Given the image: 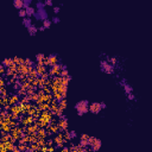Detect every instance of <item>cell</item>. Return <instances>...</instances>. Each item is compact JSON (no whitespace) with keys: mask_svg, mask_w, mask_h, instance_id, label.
<instances>
[{"mask_svg":"<svg viewBox=\"0 0 152 152\" xmlns=\"http://www.w3.org/2000/svg\"><path fill=\"white\" fill-rule=\"evenodd\" d=\"M89 105H90V102L88 100H80V101H77L76 105H75V107H74L76 113H77V115L79 116H83L84 114H87L89 112Z\"/></svg>","mask_w":152,"mask_h":152,"instance_id":"6da1fadb","label":"cell"},{"mask_svg":"<svg viewBox=\"0 0 152 152\" xmlns=\"http://www.w3.org/2000/svg\"><path fill=\"white\" fill-rule=\"evenodd\" d=\"M100 69H101V71H103L105 74H113L114 72V65L108 62V59L101 61L100 62Z\"/></svg>","mask_w":152,"mask_h":152,"instance_id":"7a4b0ae2","label":"cell"},{"mask_svg":"<svg viewBox=\"0 0 152 152\" xmlns=\"http://www.w3.org/2000/svg\"><path fill=\"white\" fill-rule=\"evenodd\" d=\"M102 111V107H101V103L100 102H92L89 105V112L92 114H100V112Z\"/></svg>","mask_w":152,"mask_h":152,"instance_id":"3957f363","label":"cell"},{"mask_svg":"<svg viewBox=\"0 0 152 152\" xmlns=\"http://www.w3.org/2000/svg\"><path fill=\"white\" fill-rule=\"evenodd\" d=\"M35 18H36V20L44 22L45 19H48V13H46L45 10H38V11H36V13H35Z\"/></svg>","mask_w":152,"mask_h":152,"instance_id":"277c9868","label":"cell"},{"mask_svg":"<svg viewBox=\"0 0 152 152\" xmlns=\"http://www.w3.org/2000/svg\"><path fill=\"white\" fill-rule=\"evenodd\" d=\"M121 84H123V88H124V93L127 95V94H130V93H133V87L131 86V84H128V83L126 82V80L123 79L121 80Z\"/></svg>","mask_w":152,"mask_h":152,"instance_id":"5b68a950","label":"cell"},{"mask_svg":"<svg viewBox=\"0 0 152 152\" xmlns=\"http://www.w3.org/2000/svg\"><path fill=\"white\" fill-rule=\"evenodd\" d=\"M101 145H102V143H101V140L99 138H94L93 141H92V144H90L93 151H99V150L101 149Z\"/></svg>","mask_w":152,"mask_h":152,"instance_id":"8992f818","label":"cell"},{"mask_svg":"<svg viewBox=\"0 0 152 152\" xmlns=\"http://www.w3.org/2000/svg\"><path fill=\"white\" fill-rule=\"evenodd\" d=\"M57 57H58V56L56 55V54H51V55L46 58V64H48V65H51V67L56 65V64H57V59H58Z\"/></svg>","mask_w":152,"mask_h":152,"instance_id":"52a82bcc","label":"cell"},{"mask_svg":"<svg viewBox=\"0 0 152 152\" xmlns=\"http://www.w3.org/2000/svg\"><path fill=\"white\" fill-rule=\"evenodd\" d=\"M13 6L15 10H22L24 8V0H13Z\"/></svg>","mask_w":152,"mask_h":152,"instance_id":"ba28073f","label":"cell"},{"mask_svg":"<svg viewBox=\"0 0 152 152\" xmlns=\"http://www.w3.org/2000/svg\"><path fill=\"white\" fill-rule=\"evenodd\" d=\"M23 25H24L26 29H29L30 26H32V25H33V24H32V19H31V17L23 18Z\"/></svg>","mask_w":152,"mask_h":152,"instance_id":"9c48e42d","label":"cell"},{"mask_svg":"<svg viewBox=\"0 0 152 152\" xmlns=\"http://www.w3.org/2000/svg\"><path fill=\"white\" fill-rule=\"evenodd\" d=\"M39 30H38V28L37 26H35V25H32V26H30V28L28 29V32L30 36H36V33L38 32Z\"/></svg>","mask_w":152,"mask_h":152,"instance_id":"30bf717a","label":"cell"},{"mask_svg":"<svg viewBox=\"0 0 152 152\" xmlns=\"http://www.w3.org/2000/svg\"><path fill=\"white\" fill-rule=\"evenodd\" d=\"M26 10V13H28V17H32V15H35V13H36V11L37 10H35L32 6H30V7H28V8H25Z\"/></svg>","mask_w":152,"mask_h":152,"instance_id":"8fae6325","label":"cell"},{"mask_svg":"<svg viewBox=\"0 0 152 152\" xmlns=\"http://www.w3.org/2000/svg\"><path fill=\"white\" fill-rule=\"evenodd\" d=\"M36 59H37V62L41 64L44 59H46V57H45V55H44V54H37V55H36Z\"/></svg>","mask_w":152,"mask_h":152,"instance_id":"7c38bea8","label":"cell"},{"mask_svg":"<svg viewBox=\"0 0 152 152\" xmlns=\"http://www.w3.org/2000/svg\"><path fill=\"white\" fill-rule=\"evenodd\" d=\"M67 137H68V139L72 140V139H75L76 137H77V134H76V132H75V131H70V132L67 133Z\"/></svg>","mask_w":152,"mask_h":152,"instance_id":"4fadbf2b","label":"cell"},{"mask_svg":"<svg viewBox=\"0 0 152 152\" xmlns=\"http://www.w3.org/2000/svg\"><path fill=\"white\" fill-rule=\"evenodd\" d=\"M18 15H19L20 18H26V17H28L26 10H25V8H22V10H19V11H18Z\"/></svg>","mask_w":152,"mask_h":152,"instance_id":"5bb4252c","label":"cell"},{"mask_svg":"<svg viewBox=\"0 0 152 152\" xmlns=\"http://www.w3.org/2000/svg\"><path fill=\"white\" fill-rule=\"evenodd\" d=\"M51 24H52V20H50V19H45V20L43 22V25H44L45 29H49L51 26Z\"/></svg>","mask_w":152,"mask_h":152,"instance_id":"9a60e30c","label":"cell"},{"mask_svg":"<svg viewBox=\"0 0 152 152\" xmlns=\"http://www.w3.org/2000/svg\"><path fill=\"white\" fill-rule=\"evenodd\" d=\"M45 2H42V1H38L37 2V10H44L45 8Z\"/></svg>","mask_w":152,"mask_h":152,"instance_id":"2e32d148","label":"cell"},{"mask_svg":"<svg viewBox=\"0 0 152 152\" xmlns=\"http://www.w3.org/2000/svg\"><path fill=\"white\" fill-rule=\"evenodd\" d=\"M126 96H127V100H131V101H132V100H133V101H137V97H136V95H134L133 93H130V94H127Z\"/></svg>","mask_w":152,"mask_h":152,"instance_id":"e0dca14e","label":"cell"},{"mask_svg":"<svg viewBox=\"0 0 152 152\" xmlns=\"http://www.w3.org/2000/svg\"><path fill=\"white\" fill-rule=\"evenodd\" d=\"M31 2H32V0H24V8H28L31 6Z\"/></svg>","mask_w":152,"mask_h":152,"instance_id":"ac0fdd59","label":"cell"},{"mask_svg":"<svg viewBox=\"0 0 152 152\" xmlns=\"http://www.w3.org/2000/svg\"><path fill=\"white\" fill-rule=\"evenodd\" d=\"M10 64H11V59H8V58L4 59V62H2V65H4V67H6V65L10 67Z\"/></svg>","mask_w":152,"mask_h":152,"instance_id":"d6986e66","label":"cell"},{"mask_svg":"<svg viewBox=\"0 0 152 152\" xmlns=\"http://www.w3.org/2000/svg\"><path fill=\"white\" fill-rule=\"evenodd\" d=\"M59 22H61V19H59L58 17H54V18H52V23H54V24H58Z\"/></svg>","mask_w":152,"mask_h":152,"instance_id":"ffe728a7","label":"cell"},{"mask_svg":"<svg viewBox=\"0 0 152 152\" xmlns=\"http://www.w3.org/2000/svg\"><path fill=\"white\" fill-rule=\"evenodd\" d=\"M45 5L46 6H52V0H45Z\"/></svg>","mask_w":152,"mask_h":152,"instance_id":"44dd1931","label":"cell"},{"mask_svg":"<svg viewBox=\"0 0 152 152\" xmlns=\"http://www.w3.org/2000/svg\"><path fill=\"white\" fill-rule=\"evenodd\" d=\"M58 12H59V7H54V13L58 14Z\"/></svg>","mask_w":152,"mask_h":152,"instance_id":"7402d4cb","label":"cell"},{"mask_svg":"<svg viewBox=\"0 0 152 152\" xmlns=\"http://www.w3.org/2000/svg\"><path fill=\"white\" fill-rule=\"evenodd\" d=\"M100 103H101V107H102V109H103V108H107V106H106V103H105V102H100Z\"/></svg>","mask_w":152,"mask_h":152,"instance_id":"603a6c76","label":"cell"},{"mask_svg":"<svg viewBox=\"0 0 152 152\" xmlns=\"http://www.w3.org/2000/svg\"><path fill=\"white\" fill-rule=\"evenodd\" d=\"M38 30H39V31H42V32H43V31L45 30V28H44V25H42L41 28H38Z\"/></svg>","mask_w":152,"mask_h":152,"instance_id":"cb8c5ba5","label":"cell"},{"mask_svg":"<svg viewBox=\"0 0 152 152\" xmlns=\"http://www.w3.org/2000/svg\"><path fill=\"white\" fill-rule=\"evenodd\" d=\"M38 1H42V0H38Z\"/></svg>","mask_w":152,"mask_h":152,"instance_id":"d4e9b609","label":"cell"}]
</instances>
